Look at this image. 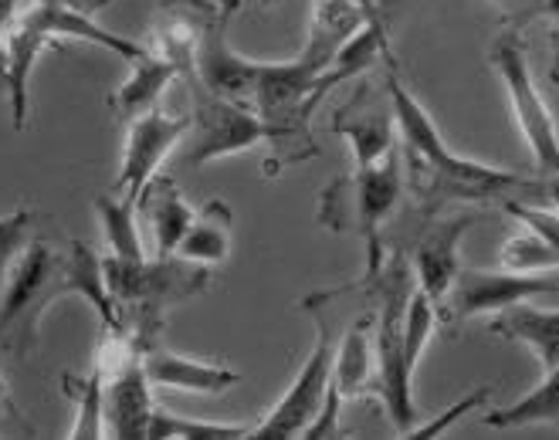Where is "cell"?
Returning a JSON list of instances; mask_svg holds the SVG:
<instances>
[{
  "label": "cell",
  "mask_w": 559,
  "mask_h": 440,
  "mask_svg": "<svg viewBox=\"0 0 559 440\" xmlns=\"http://www.w3.org/2000/svg\"><path fill=\"white\" fill-rule=\"evenodd\" d=\"M61 298H85L109 332H122L106 288V267L85 241L27 245L0 292V349L24 359L38 343L41 319Z\"/></svg>",
  "instance_id": "obj_1"
},
{
  "label": "cell",
  "mask_w": 559,
  "mask_h": 440,
  "mask_svg": "<svg viewBox=\"0 0 559 440\" xmlns=\"http://www.w3.org/2000/svg\"><path fill=\"white\" fill-rule=\"evenodd\" d=\"M383 85L397 122L401 143L407 163L414 169V187L424 197V207L435 211L441 203H515L519 197H546V183L525 180L512 169L485 166L475 159L457 156L444 146L435 119L417 102V95L404 85L397 61L386 51L383 55Z\"/></svg>",
  "instance_id": "obj_2"
},
{
  "label": "cell",
  "mask_w": 559,
  "mask_h": 440,
  "mask_svg": "<svg viewBox=\"0 0 559 440\" xmlns=\"http://www.w3.org/2000/svg\"><path fill=\"white\" fill-rule=\"evenodd\" d=\"M4 58H0V85L8 92L11 102V119L14 129L21 132L27 126V106H31V72L41 58V51L48 45H61V41H85V45H98L126 61H133L140 55H146V45L122 38L116 31H106L103 24H95L88 11L79 8H64V4H45V0H35V8L24 11L21 17H14L4 31Z\"/></svg>",
  "instance_id": "obj_3"
},
{
  "label": "cell",
  "mask_w": 559,
  "mask_h": 440,
  "mask_svg": "<svg viewBox=\"0 0 559 440\" xmlns=\"http://www.w3.org/2000/svg\"><path fill=\"white\" fill-rule=\"evenodd\" d=\"M103 267L122 335L133 338L140 356L156 346V329L163 325V316L177 309V305L204 295L214 278L207 264H193L177 254L143 261H122L109 254L103 258Z\"/></svg>",
  "instance_id": "obj_4"
},
{
  "label": "cell",
  "mask_w": 559,
  "mask_h": 440,
  "mask_svg": "<svg viewBox=\"0 0 559 440\" xmlns=\"http://www.w3.org/2000/svg\"><path fill=\"white\" fill-rule=\"evenodd\" d=\"M404 187V166L401 156L390 153L386 159H380L377 166H364V169H353L349 177L333 180L322 190L319 200V221L333 230H356L364 237V248H367V282H373L383 267V241H380V230L383 221L393 214L397 207V197Z\"/></svg>",
  "instance_id": "obj_5"
},
{
  "label": "cell",
  "mask_w": 559,
  "mask_h": 440,
  "mask_svg": "<svg viewBox=\"0 0 559 440\" xmlns=\"http://www.w3.org/2000/svg\"><path fill=\"white\" fill-rule=\"evenodd\" d=\"M380 292V316L373 325V346H377V390L386 403V417L393 427L407 430L417 417L414 406V369L404 359V316L407 301L417 288L411 267L401 254L383 261L380 275L370 282Z\"/></svg>",
  "instance_id": "obj_6"
},
{
  "label": "cell",
  "mask_w": 559,
  "mask_h": 440,
  "mask_svg": "<svg viewBox=\"0 0 559 440\" xmlns=\"http://www.w3.org/2000/svg\"><path fill=\"white\" fill-rule=\"evenodd\" d=\"M488 61L509 92L519 132H522L525 146H530L536 166L546 169V174H559V129L552 122V112L546 106L536 79H533V68H530V58H525V48L519 45V34L506 31L502 38L491 45Z\"/></svg>",
  "instance_id": "obj_7"
},
{
  "label": "cell",
  "mask_w": 559,
  "mask_h": 440,
  "mask_svg": "<svg viewBox=\"0 0 559 440\" xmlns=\"http://www.w3.org/2000/svg\"><path fill=\"white\" fill-rule=\"evenodd\" d=\"M316 349L302 362L299 377L292 380L288 393L275 403V411L251 427L245 440H302V433L316 424L322 406L329 400V383H333V356H336V335L316 309Z\"/></svg>",
  "instance_id": "obj_8"
},
{
  "label": "cell",
  "mask_w": 559,
  "mask_h": 440,
  "mask_svg": "<svg viewBox=\"0 0 559 440\" xmlns=\"http://www.w3.org/2000/svg\"><path fill=\"white\" fill-rule=\"evenodd\" d=\"M98 372L106 377V433L112 440H150V380L133 338L109 332Z\"/></svg>",
  "instance_id": "obj_9"
},
{
  "label": "cell",
  "mask_w": 559,
  "mask_h": 440,
  "mask_svg": "<svg viewBox=\"0 0 559 440\" xmlns=\"http://www.w3.org/2000/svg\"><path fill=\"white\" fill-rule=\"evenodd\" d=\"M193 92V112H190V153L187 166H207L224 156H238L258 143H265V129L254 109L224 102L190 82Z\"/></svg>",
  "instance_id": "obj_10"
},
{
  "label": "cell",
  "mask_w": 559,
  "mask_h": 440,
  "mask_svg": "<svg viewBox=\"0 0 559 440\" xmlns=\"http://www.w3.org/2000/svg\"><path fill=\"white\" fill-rule=\"evenodd\" d=\"M543 295H559V271L552 275H519V271H481L472 267L457 275L441 319H472V316H496L512 305L533 301Z\"/></svg>",
  "instance_id": "obj_11"
},
{
  "label": "cell",
  "mask_w": 559,
  "mask_h": 440,
  "mask_svg": "<svg viewBox=\"0 0 559 440\" xmlns=\"http://www.w3.org/2000/svg\"><path fill=\"white\" fill-rule=\"evenodd\" d=\"M187 132H190V112L167 116L163 109H156V112H146L129 122L126 150H122V163H119L112 193L140 207L143 190L150 187L153 177H159L163 159L187 140Z\"/></svg>",
  "instance_id": "obj_12"
},
{
  "label": "cell",
  "mask_w": 559,
  "mask_h": 440,
  "mask_svg": "<svg viewBox=\"0 0 559 440\" xmlns=\"http://www.w3.org/2000/svg\"><path fill=\"white\" fill-rule=\"evenodd\" d=\"M227 21H231V14L221 11L214 17V24L204 31L187 82H197L204 92L251 109L254 82H258V61H251L231 48V41H227Z\"/></svg>",
  "instance_id": "obj_13"
},
{
  "label": "cell",
  "mask_w": 559,
  "mask_h": 440,
  "mask_svg": "<svg viewBox=\"0 0 559 440\" xmlns=\"http://www.w3.org/2000/svg\"><path fill=\"white\" fill-rule=\"evenodd\" d=\"M475 221L472 217H451V221H431L417 237L414 251V282L417 288L435 301V309L441 316L444 301L462 275V237L468 234Z\"/></svg>",
  "instance_id": "obj_14"
},
{
  "label": "cell",
  "mask_w": 559,
  "mask_h": 440,
  "mask_svg": "<svg viewBox=\"0 0 559 440\" xmlns=\"http://www.w3.org/2000/svg\"><path fill=\"white\" fill-rule=\"evenodd\" d=\"M224 8L217 0H163L153 27H150V51L159 58H170L174 64L183 68V79H190L193 55L201 45L204 31L214 24V17Z\"/></svg>",
  "instance_id": "obj_15"
},
{
  "label": "cell",
  "mask_w": 559,
  "mask_h": 440,
  "mask_svg": "<svg viewBox=\"0 0 559 440\" xmlns=\"http://www.w3.org/2000/svg\"><path fill=\"white\" fill-rule=\"evenodd\" d=\"M393 126H397L393 122V109L373 106L370 92H364V88H359L346 106H340L333 116V132L343 135L353 150V169L377 166L390 153H397V146L390 140Z\"/></svg>",
  "instance_id": "obj_16"
},
{
  "label": "cell",
  "mask_w": 559,
  "mask_h": 440,
  "mask_svg": "<svg viewBox=\"0 0 559 440\" xmlns=\"http://www.w3.org/2000/svg\"><path fill=\"white\" fill-rule=\"evenodd\" d=\"M373 11V0H312L309 41L302 48V58L325 72L346 48V41H353L367 27Z\"/></svg>",
  "instance_id": "obj_17"
},
{
  "label": "cell",
  "mask_w": 559,
  "mask_h": 440,
  "mask_svg": "<svg viewBox=\"0 0 559 440\" xmlns=\"http://www.w3.org/2000/svg\"><path fill=\"white\" fill-rule=\"evenodd\" d=\"M143 372L150 387H167V390H183V393H201V396H221L231 387L241 383V372L227 369L221 362H204L190 359L180 353L167 349H146L143 356Z\"/></svg>",
  "instance_id": "obj_18"
},
{
  "label": "cell",
  "mask_w": 559,
  "mask_h": 440,
  "mask_svg": "<svg viewBox=\"0 0 559 440\" xmlns=\"http://www.w3.org/2000/svg\"><path fill=\"white\" fill-rule=\"evenodd\" d=\"M174 79H183V68L146 48V55L129 61V79L109 95V106L116 116L133 122V119L159 109V98Z\"/></svg>",
  "instance_id": "obj_19"
},
{
  "label": "cell",
  "mask_w": 559,
  "mask_h": 440,
  "mask_svg": "<svg viewBox=\"0 0 559 440\" xmlns=\"http://www.w3.org/2000/svg\"><path fill=\"white\" fill-rule=\"evenodd\" d=\"M488 332L509 338V343L530 346L543 372L559 366V309H536V305L522 301L506 312L488 316Z\"/></svg>",
  "instance_id": "obj_20"
},
{
  "label": "cell",
  "mask_w": 559,
  "mask_h": 440,
  "mask_svg": "<svg viewBox=\"0 0 559 440\" xmlns=\"http://www.w3.org/2000/svg\"><path fill=\"white\" fill-rule=\"evenodd\" d=\"M140 207L146 211L150 227H153L156 258H174L183 245L197 211L190 207L187 197L180 193V187L170 177H153L140 197Z\"/></svg>",
  "instance_id": "obj_21"
},
{
  "label": "cell",
  "mask_w": 559,
  "mask_h": 440,
  "mask_svg": "<svg viewBox=\"0 0 559 440\" xmlns=\"http://www.w3.org/2000/svg\"><path fill=\"white\" fill-rule=\"evenodd\" d=\"M373 325L377 319L364 316L349 325V332L340 338L336 356H333V390L346 396H359L367 383L377 377V346H373Z\"/></svg>",
  "instance_id": "obj_22"
},
{
  "label": "cell",
  "mask_w": 559,
  "mask_h": 440,
  "mask_svg": "<svg viewBox=\"0 0 559 440\" xmlns=\"http://www.w3.org/2000/svg\"><path fill=\"white\" fill-rule=\"evenodd\" d=\"M227 251H231V207L221 200H211L197 211L177 258L211 267V264L224 261Z\"/></svg>",
  "instance_id": "obj_23"
},
{
  "label": "cell",
  "mask_w": 559,
  "mask_h": 440,
  "mask_svg": "<svg viewBox=\"0 0 559 440\" xmlns=\"http://www.w3.org/2000/svg\"><path fill=\"white\" fill-rule=\"evenodd\" d=\"M539 424H559V366L546 372L536 390H530L509 406L485 414V427H496V430H519V427H539Z\"/></svg>",
  "instance_id": "obj_24"
},
{
  "label": "cell",
  "mask_w": 559,
  "mask_h": 440,
  "mask_svg": "<svg viewBox=\"0 0 559 440\" xmlns=\"http://www.w3.org/2000/svg\"><path fill=\"white\" fill-rule=\"evenodd\" d=\"M136 211H140L136 203H129L116 193L95 197V214H98V221H103L106 245H109L112 258H122V261H143L146 258Z\"/></svg>",
  "instance_id": "obj_25"
},
{
  "label": "cell",
  "mask_w": 559,
  "mask_h": 440,
  "mask_svg": "<svg viewBox=\"0 0 559 440\" xmlns=\"http://www.w3.org/2000/svg\"><path fill=\"white\" fill-rule=\"evenodd\" d=\"M75 396V424L69 440H106V377L92 369V377L64 380Z\"/></svg>",
  "instance_id": "obj_26"
},
{
  "label": "cell",
  "mask_w": 559,
  "mask_h": 440,
  "mask_svg": "<svg viewBox=\"0 0 559 440\" xmlns=\"http://www.w3.org/2000/svg\"><path fill=\"white\" fill-rule=\"evenodd\" d=\"M254 424H211V420H190L174 417L167 411L150 414V440H245Z\"/></svg>",
  "instance_id": "obj_27"
},
{
  "label": "cell",
  "mask_w": 559,
  "mask_h": 440,
  "mask_svg": "<svg viewBox=\"0 0 559 440\" xmlns=\"http://www.w3.org/2000/svg\"><path fill=\"white\" fill-rule=\"evenodd\" d=\"M502 267L519 271V275H546V271H559V251L549 248L533 230H525V234H515L506 241Z\"/></svg>",
  "instance_id": "obj_28"
},
{
  "label": "cell",
  "mask_w": 559,
  "mask_h": 440,
  "mask_svg": "<svg viewBox=\"0 0 559 440\" xmlns=\"http://www.w3.org/2000/svg\"><path fill=\"white\" fill-rule=\"evenodd\" d=\"M488 400H491V387H475L472 393H465L457 403H451L444 414L431 417V420L420 424V427H414V424H411L407 430H401V437H397V440H441L454 424H462L472 411H485Z\"/></svg>",
  "instance_id": "obj_29"
},
{
  "label": "cell",
  "mask_w": 559,
  "mask_h": 440,
  "mask_svg": "<svg viewBox=\"0 0 559 440\" xmlns=\"http://www.w3.org/2000/svg\"><path fill=\"white\" fill-rule=\"evenodd\" d=\"M502 17V24L519 34L533 21H559V0H491Z\"/></svg>",
  "instance_id": "obj_30"
},
{
  "label": "cell",
  "mask_w": 559,
  "mask_h": 440,
  "mask_svg": "<svg viewBox=\"0 0 559 440\" xmlns=\"http://www.w3.org/2000/svg\"><path fill=\"white\" fill-rule=\"evenodd\" d=\"M31 211H14L8 217H0V278H8L11 264L21 258V251L27 248V227H31Z\"/></svg>",
  "instance_id": "obj_31"
},
{
  "label": "cell",
  "mask_w": 559,
  "mask_h": 440,
  "mask_svg": "<svg viewBox=\"0 0 559 440\" xmlns=\"http://www.w3.org/2000/svg\"><path fill=\"white\" fill-rule=\"evenodd\" d=\"M506 211L512 217H519L525 230H533L536 237H543L549 248L559 251V214H552L546 207H533V203H519V200L515 203H506Z\"/></svg>",
  "instance_id": "obj_32"
},
{
  "label": "cell",
  "mask_w": 559,
  "mask_h": 440,
  "mask_svg": "<svg viewBox=\"0 0 559 440\" xmlns=\"http://www.w3.org/2000/svg\"><path fill=\"white\" fill-rule=\"evenodd\" d=\"M340 406H343V396L336 390H329V400L322 406V414L302 433V440H340Z\"/></svg>",
  "instance_id": "obj_33"
},
{
  "label": "cell",
  "mask_w": 559,
  "mask_h": 440,
  "mask_svg": "<svg viewBox=\"0 0 559 440\" xmlns=\"http://www.w3.org/2000/svg\"><path fill=\"white\" fill-rule=\"evenodd\" d=\"M45 4H64V8H79V11H98L106 8V0H45Z\"/></svg>",
  "instance_id": "obj_34"
},
{
  "label": "cell",
  "mask_w": 559,
  "mask_h": 440,
  "mask_svg": "<svg viewBox=\"0 0 559 440\" xmlns=\"http://www.w3.org/2000/svg\"><path fill=\"white\" fill-rule=\"evenodd\" d=\"M546 200L559 207V174H552V180L546 183Z\"/></svg>",
  "instance_id": "obj_35"
},
{
  "label": "cell",
  "mask_w": 559,
  "mask_h": 440,
  "mask_svg": "<svg viewBox=\"0 0 559 440\" xmlns=\"http://www.w3.org/2000/svg\"><path fill=\"white\" fill-rule=\"evenodd\" d=\"M217 4H221V8H224L227 14H235V11H238V4H241V0H217ZM265 4H269V0H265Z\"/></svg>",
  "instance_id": "obj_36"
},
{
  "label": "cell",
  "mask_w": 559,
  "mask_h": 440,
  "mask_svg": "<svg viewBox=\"0 0 559 440\" xmlns=\"http://www.w3.org/2000/svg\"><path fill=\"white\" fill-rule=\"evenodd\" d=\"M4 400H8V387H4V377H0V406H4Z\"/></svg>",
  "instance_id": "obj_37"
},
{
  "label": "cell",
  "mask_w": 559,
  "mask_h": 440,
  "mask_svg": "<svg viewBox=\"0 0 559 440\" xmlns=\"http://www.w3.org/2000/svg\"><path fill=\"white\" fill-rule=\"evenodd\" d=\"M0 58H4V38H0Z\"/></svg>",
  "instance_id": "obj_38"
},
{
  "label": "cell",
  "mask_w": 559,
  "mask_h": 440,
  "mask_svg": "<svg viewBox=\"0 0 559 440\" xmlns=\"http://www.w3.org/2000/svg\"><path fill=\"white\" fill-rule=\"evenodd\" d=\"M383 4H390V0H383Z\"/></svg>",
  "instance_id": "obj_39"
}]
</instances>
